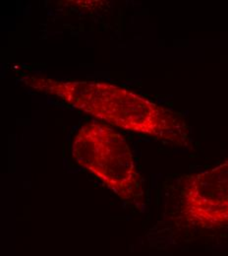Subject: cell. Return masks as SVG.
<instances>
[{
  "instance_id": "cell-3",
  "label": "cell",
  "mask_w": 228,
  "mask_h": 256,
  "mask_svg": "<svg viewBox=\"0 0 228 256\" xmlns=\"http://www.w3.org/2000/svg\"><path fill=\"white\" fill-rule=\"evenodd\" d=\"M181 213L199 228L228 224V160L190 178L182 190Z\"/></svg>"
},
{
  "instance_id": "cell-1",
  "label": "cell",
  "mask_w": 228,
  "mask_h": 256,
  "mask_svg": "<svg viewBox=\"0 0 228 256\" xmlns=\"http://www.w3.org/2000/svg\"><path fill=\"white\" fill-rule=\"evenodd\" d=\"M26 84L116 128L173 139L177 122L163 108L122 87L99 81H58L29 77Z\"/></svg>"
},
{
  "instance_id": "cell-2",
  "label": "cell",
  "mask_w": 228,
  "mask_h": 256,
  "mask_svg": "<svg viewBox=\"0 0 228 256\" xmlns=\"http://www.w3.org/2000/svg\"><path fill=\"white\" fill-rule=\"evenodd\" d=\"M72 155L77 164L92 172L124 201L142 195L141 178L125 138L107 126L90 122L74 136Z\"/></svg>"
}]
</instances>
